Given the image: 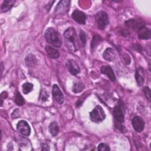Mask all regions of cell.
<instances>
[{
	"instance_id": "obj_1",
	"label": "cell",
	"mask_w": 151,
	"mask_h": 151,
	"mask_svg": "<svg viewBox=\"0 0 151 151\" xmlns=\"http://www.w3.org/2000/svg\"><path fill=\"white\" fill-rule=\"evenodd\" d=\"M124 112L125 110L123 103L122 100H119L113 109V116L115 120L116 127L122 130L123 129L122 124L124 121Z\"/></svg>"
},
{
	"instance_id": "obj_2",
	"label": "cell",
	"mask_w": 151,
	"mask_h": 151,
	"mask_svg": "<svg viewBox=\"0 0 151 151\" xmlns=\"http://www.w3.org/2000/svg\"><path fill=\"white\" fill-rule=\"evenodd\" d=\"M64 37L65 40V44L68 48L73 52L78 50L77 35L75 29L73 27L67 28L64 33Z\"/></svg>"
},
{
	"instance_id": "obj_3",
	"label": "cell",
	"mask_w": 151,
	"mask_h": 151,
	"mask_svg": "<svg viewBox=\"0 0 151 151\" xmlns=\"http://www.w3.org/2000/svg\"><path fill=\"white\" fill-rule=\"evenodd\" d=\"M46 41L55 47L60 48L62 45V40L59 33L53 28H48L44 33Z\"/></svg>"
},
{
	"instance_id": "obj_4",
	"label": "cell",
	"mask_w": 151,
	"mask_h": 151,
	"mask_svg": "<svg viewBox=\"0 0 151 151\" xmlns=\"http://www.w3.org/2000/svg\"><path fill=\"white\" fill-rule=\"evenodd\" d=\"M90 120L94 123H99L103 122L106 118V114L103 108L99 106H96L90 113Z\"/></svg>"
},
{
	"instance_id": "obj_5",
	"label": "cell",
	"mask_w": 151,
	"mask_h": 151,
	"mask_svg": "<svg viewBox=\"0 0 151 151\" xmlns=\"http://www.w3.org/2000/svg\"><path fill=\"white\" fill-rule=\"evenodd\" d=\"M95 20L97 27L100 29H104L109 24L108 14L106 12L103 11H100L96 14Z\"/></svg>"
},
{
	"instance_id": "obj_6",
	"label": "cell",
	"mask_w": 151,
	"mask_h": 151,
	"mask_svg": "<svg viewBox=\"0 0 151 151\" xmlns=\"http://www.w3.org/2000/svg\"><path fill=\"white\" fill-rule=\"evenodd\" d=\"M145 22L141 18H132L125 22V25L127 28H131L137 32L145 27Z\"/></svg>"
},
{
	"instance_id": "obj_7",
	"label": "cell",
	"mask_w": 151,
	"mask_h": 151,
	"mask_svg": "<svg viewBox=\"0 0 151 151\" xmlns=\"http://www.w3.org/2000/svg\"><path fill=\"white\" fill-rule=\"evenodd\" d=\"M70 1H60L57 5L54 12L57 14H64L67 13L70 8Z\"/></svg>"
},
{
	"instance_id": "obj_8",
	"label": "cell",
	"mask_w": 151,
	"mask_h": 151,
	"mask_svg": "<svg viewBox=\"0 0 151 151\" xmlns=\"http://www.w3.org/2000/svg\"><path fill=\"white\" fill-rule=\"evenodd\" d=\"M17 130L23 136H28L31 133V128L28 123L25 120H20L17 124Z\"/></svg>"
},
{
	"instance_id": "obj_9",
	"label": "cell",
	"mask_w": 151,
	"mask_h": 151,
	"mask_svg": "<svg viewBox=\"0 0 151 151\" xmlns=\"http://www.w3.org/2000/svg\"><path fill=\"white\" fill-rule=\"evenodd\" d=\"M132 123L136 132L140 133L143 130L145 127V122L140 116H134L132 119Z\"/></svg>"
},
{
	"instance_id": "obj_10",
	"label": "cell",
	"mask_w": 151,
	"mask_h": 151,
	"mask_svg": "<svg viewBox=\"0 0 151 151\" xmlns=\"http://www.w3.org/2000/svg\"><path fill=\"white\" fill-rule=\"evenodd\" d=\"M65 65L70 72L73 76H76L80 72V68L77 63L74 60H69L66 63Z\"/></svg>"
},
{
	"instance_id": "obj_11",
	"label": "cell",
	"mask_w": 151,
	"mask_h": 151,
	"mask_svg": "<svg viewBox=\"0 0 151 151\" xmlns=\"http://www.w3.org/2000/svg\"><path fill=\"white\" fill-rule=\"evenodd\" d=\"M71 17L74 21H75L77 23L81 25H84L86 24L87 16L83 12L78 9H76L73 12Z\"/></svg>"
},
{
	"instance_id": "obj_12",
	"label": "cell",
	"mask_w": 151,
	"mask_h": 151,
	"mask_svg": "<svg viewBox=\"0 0 151 151\" xmlns=\"http://www.w3.org/2000/svg\"><path fill=\"white\" fill-rule=\"evenodd\" d=\"M52 96L58 104H62L63 103L64 96L57 84H54L52 86Z\"/></svg>"
},
{
	"instance_id": "obj_13",
	"label": "cell",
	"mask_w": 151,
	"mask_h": 151,
	"mask_svg": "<svg viewBox=\"0 0 151 151\" xmlns=\"http://www.w3.org/2000/svg\"><path fill=\"white\" fill-rule=\"evenodd\" d=\"M100 71L102 74L106 75L111 81L116 80V76L112 68L110 65H103L100 68Z\"/></svg>"
},
{
	"instance_id": "obj_14",
	"label": "cell",
	"mask_w": 151,
	"mask_h": 151,
	"mask_svg": "<svg viewBox=\"0 0 151 151\" xmlns=\"http://www.w3.org/2000/svg\"><path fill=\"white\" fill-rule=\"evenodd\" d=\"M145 70L143 68L141 67L137 68L135 74V78H136L137 84L139 86H141L143 84L145 81Z\"/></svg>"
},
{
	"instance_id": "obj_15",
	"label": "cell",
	"mask_w": 151,
	"mask_h": 151,
	"mask_svg": "<svg viewBox=\"0 0 151 151\" xmlns=\"http://www.w3.org/2000/svg\"><path fill=\"white\" fill-rule=\"evenodd\" d=\"M116 57L115 51L111 48H107L105 50L103 54V57L109 61H113Z\"/></svg>"
},
{
	"instance_id": "obj_16",
	"label": "cell",
	"mask_w": 151,
	"mask_h": 151,
	"mask_svg": "<svg viewBox=\"0 0 151 151\" xmlns=\"http://www.w3.org/2000/svg\"><path fill=\"white\" fill-rule=\"evenodd\" d=\"M150 29L147 27H143L137 31L138 38L140 40H148L150 38Z\"/></svg>"
},
{
	"instance_id": "obj_17",
	"label": "cell",
	"mask_w": 151,
	"mask_h": 151,
	"mask_svg": "<svg viewBox=\"0 0 151 151\" xmlns=\"http://www.w3.org/2000/svg\"><path fill=\"white\" fill-rule=\"evenodd\" d=\"M45 51L48 56L51 58L57 59L60 57V53L58 51L50 45H47L45 47Z\"/></svg>"
},
{
	"instance_id": "obj_18",
	"label": "cell",
	"mask_w": 151,
	"mask_h": 151,
	"mask_svg": "<svg viewBox=\"0 0 151 151\" xmlns=\"http://www.w3.org/2000/svg\"><path fill=\"white\" fill-rule=\"evenodd\" d=\"M25 61L26 65L29 67H34L37 64V58L35 56L32 54H28L26 56Z\"/></svg>"
},
{
	"instance_id": "obj_19",
	"label": "cell",
	"mask_w": 151,
	"mask_h": 151,
	"mask_svg": "<svg viewBox=\"0 0 151 151\" xmlns=\"http://www.w3.org/2000/svg\"><path fill=\"white\" fill-rule=\"evenodd\" d=\"M103 41L102 37L98 35V34H94L93 36L92 41L91 42V50L92 51H93L100 44V42Z\"/></svg>"
},
{
	"instance_id": "obj_20",
	"label": "cell",
	"mask_w": 151,
	"mask_h": 151,
	"mask_svg": "<svg viewBox=\"0 0 151 151\" xmlns=\"http://www.w3.org/2000/svg\"><path fill=\"white\" fill-rule=\"evenodd\" d=\"M15 2V0H5L2 5V12H6L10 10Z\"/></svg>"
},
{
	"instance_id": "obj_21",
	"label": "cell",
	"mask_w": 151,
	"mask_h": 151,
	"mask_svg": "<svg viewBox=\"0 0 151 151\" xmlns=\"http://www.w3.org/2000/svg\"><path fill=\"white\" fill-rule=\"evenodd\" d=\"M48 130L52 136H57L59 132V127L57 123L55 121L51 122L48 126Z\"/></svg>"
},
{
	"instance_id": "obj_22",
	"label": "cell",
	"mask_w": 151,
	"mask_h": 151,
	"mask_svg": "<svg viewBox=\"0 0 151 151\" xmlns=\"http://www.w3.org/2000/svg\"><path fill=\"white\" fill-rule=\"evenodd\" d=\"M14 101L15 104L17 106H22L25 104V100L24 97L22 96V95L20 94L19 91H16L15 94V98H14Z\"/></svg>"
},
{
	"instance_id": "obj_23",
	"label": "cell",
	"mask_w": 151,
	"mask_h": 151,
	"mask_svg": "<svg viewBox=\"0 0 151 151\" xmlns=\"http://www.w3.org/2000/svg\"><path fill=\"white\" fill-rule=\"evenodd\" d=\"M84 88V85L81 82H77L76 83L72 88V91L74 93H78L83 90Z\"/></svg>"
},
{
	"instance_id": "obj_24",
	"label": "cell",
	"mask_w": 151,
	"mask_h": 151,
	"mask_svg": "<svg viewBox=\"0 0 151 151\" xmlns=\"http://www.w3.org/2000/svg\"><path fill=\"white\" fill-rule=\"evenodd\" d=\"M22 88V91L24 94H27L32 91L33 88V84L30 83H25L23 84Z\"/></svg>"
},
{
	"instance_id": "obj_25",
	"label": "cell",
	"mask_w": 151,
	"mask_h": 151,
	"mask_svg": "<svg viewBox=\"0 0 151 151\" xmlns=\"http://www.w3.org/2000/svg\"><path fill=\"white\" fill-rule=\"evenodd\" d=\"M79 38H80V42H81V44L82 46L85 47L86 44V42H87V37H86V34L82 30H81L80 31Z\"/></svg>"
},
{
	"instance_id": "obj_26",
	"label": "cell",
	"mask_w": 151,
	"mask_h": 151,
	"mask_svg": "<svg viewBox=\"0 0 151 151\" xmlns=\"http://www.w3.org/2000/svg\"><path fill=\"white\" fill-rule=\"evenodd\" d=\"M48 97H49V94L48 92L45 89H42L40 95V99L42 101H46L48 100Z\"/></svg>"
},
{
	"instance_id": "obj_27",
	"label": "cell",
	"mask_w": 151,
	"mask_h": 151,
	"mask_svg": "<svg viewBox=\"0 0 151 151\" xmlns=\"http://www.w3.org/2000/svg\"><path fill=\"white\" fill-rule=\"evenodd\" d=\"M110 147L108 145L105 143H100L98 146V150L100 151H108L110 150Z\"/></svg>"
},
{
	"instance_id": "obj_28",
	"label": "cell",
	"mask_w": 151,
	"mask_h": 151,
	"mask_svg": "<svg viewBox=\"0 0 151 151\" xmlns=\"http://www.w3.org/2000/svg\"><path fill=\"white\" fill-rule=\"evenodd\" d=\"M143 93H144L146 98L149 101H150V88L148 87H145L143 88Z\"/></svg>"
},
{
	"instance_id": "obj_29",
	"label": "cell",
	"mask_w": 151,
	"mask_h": 151,
	"mask_svg": "<svg viewBox=\"0 0 151 151\" xmlns=\"http://www.w3.org/2000/svg\"><path fill=\"white\" fill-rule=\"evenodd\" d=\"M85 94H86L85 93L83 94V95L81 96V97L78 99V100H77V101L76 103V106L77 107H80V106H81L82 105V103H83L84 100L86 98V97H85Z\"/></svg>"
},
{
	"instance_id": "obj_30",
	"label": "cell",
	"mask_w": 151,
	"mask_h": 151,
	"mask_svg": "<svg viewBox=\"0 0 151 151\" xmlns=\"http://www.w3.org/2000/svg\"><path fill=\"white\" fill-rule=\"evenodd\" d=\"M123 58L124 59V62H126V64H129L130 63V58L129 56V55L124 54V55H123Z\"/></svg>"
},
{
	"instance_id": "obj_31",
	"label": "cell",
	"mask_w": 151,
	"mask_h": 151,
	"mask_svg": "<svg viewBox=\"0 0 151 151\" xmlns=\"http://www.w3.org/2000/svg\"><path fill=\"white\" fill-rule=\"evenodd\" d=\"M41 149L42 150H50V146L47 143H43L42 146H41Z\"/></svg>"
},
{
	"instance_id": "obj_32",
	"label": "cell",
	"mask_w": 151,
	"mask_h": 151,
	"mask_svg": "<svg viewBox=\"0 0 151 151\" xmlns=\"http://www.w3.org/2000/svg\"><path fill=\"white\" fill-rule=\"evenodd\" d=\"M1 74H2V72H3V68H4V65H3L2 62H1Z\"/></svg>"
}]
</instances>
